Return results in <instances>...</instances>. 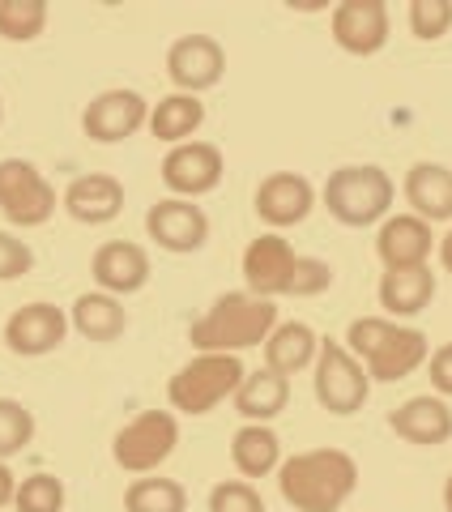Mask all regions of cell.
Returning <instances> with one entry per match:
<instances>
[{"label":"cell","mask_w":452,"mask_h":512,"mask_svg":"<svg viewBox=\"0 0 452 512\" xmlns=\"http://www.w3.org/2000/svg\"><path fill=\"white\" fill-rule=\"evenodd\" d=\"M354 487H359V466L342 448H312L278 466V491L295 512H337Z\"/></svg>","instance_id":"obj_1"},{"label":"cell","mask_w":452,"mask_h":512,"mask_svg":"<svg viewBox=\"0 0 452 512\" xmlns=\"http://www.w3.org/2000/svg\"><path fill=\"white\" fill-rule=\"evenodd\" d=\"M273 329H278L273 299H261L252 291H231V295H218L214 308L188 329V342L201 355H239L248 346L269 342Z\"/></svg>","instance_id":"obj_2"},{"label":"cell","mask_w":452,"mask_h":512,"mask_svg":"<svg viewBox=\"0 0 452 512\" xmlns=\"http://www.w3.org/2000/svg\"><path fill=\"white\" fill-rule=\"evenodd\" d=\"M346 350L367 367L371 380H406L431 359V342L423 329H406L384 316H359L346 329Z\"/></svg>","instance_id":"obj_3"},{"label":"cell","mask_w":452,"mask_h":512,"mask_svg":"<svg viewBox=\"0 0 452 512\" xmlns=\"http://www.w3.org/2000/svg\"><path fill=\"white\" fill-rule=\"evenodd\" d=\"M325 205L337 222H346V227H371V222H380L389 214L393 205V180L389 171L380 167H337L325 184Z\"/></svg>","instance_id":"obj_4"},{"label":"cell","mask_w":452,"mask_h":512,"mask_svg":"<svg viewBox=\"0 0 452 512\" xmlns=\"http://www.w3.org/2000/svg\"><path fill=\"white\" fill-rule=\"evenodd\" d=\"M244 363L239 355H197L171 376L167 397L180 414H209L218 402L235 397V389L244 384Z\"/></svg>","instance_id":"obj_5"},{"label":"cell","mask_w":452,"mask_h":512,"mask_svg":"<svg viewBox=\"0 0 452 512\" xmlns=\"http://www.w3.org/2000/svg\"><path fill=\"white\" fill-rule=\"evenodd\" d=\"M175 444H180V423H175V414L145 410L128 427L116 431L111 457H116V466L128 474H150L175 453Z\"/></svg>","instance_id":"obj_6"},{"label":"cell","mask_w":452,"mask_h":512,"mask_svg":"<svg viewBox=\"0 0 452 512\" xmlns=\"http://www.w3.org/2000/svg\"><path fill=\"white\" fill-rule=\"evenodd\" d=\"M0 214L13 227H43L56 214V188L26 158H0Z\"/></svg>","instance_id":"obj_7"},{"label":"cell","mask_w":452,"mask_h":512,"mask_svg":"<svg viewBox=\"0 0 452 512\" xmlns=\"http://www.w3.org/2000/svg\"><path fill=\"white\" fill-rule=\"evenodd\" d=\"M371 393L367 367L350 355L342 342H320L316 350V402L329 414H354L363 410Z\"/></svg>","instance_id":"obj_8"},{"label":"cell","mask_w":452,"mask_h":512,"mask_svg":"<svg viewBox=\"0 0 452 512\" xmlns=\"http://www.w3.org/2000/svg\"><path fill=\"white\" fill-rule=\"evenodd\" d=\"M226 73V52L218 39L209 35H184L171 43L167 52V77L180 94H201V90H214Z\"/></svg>","instance_id":"obj_9"},{"label":"cell","mask_w":452,"mask_h":512,"mask_svg":"<svg viewBox=\"0 0 452 512\" xmlns=\"http://www.w3.org/2000/svg\"><path fill=\"white\" fill-rule=\"evenodd\" d=\"M141 124H150V103H145L137 90H103L99 99H90V107L82 111L86 137L103 141V146L133 137Z\"/></svg>","instance_id":"obj_10"},{"label":"cell","mask_w":452,"mask_h":512,"mask_svg":"<svg viewBox=\"0 0 452 512\" xmlns=\"http://www.w3.org/2000/svg\"><path fill=\"white\" fill-rule=\"evenodd\" d=\"M163 184L175 197H205L222 184V150L209 141H184L163 158Z\"/></svg>","instance_id":"obj_11"},{"label":"cell","mask_w":452,"mask_h":512,"mask_svg":"<svg viewBox=\"0 0 452 512\" xmlns=\"http://www.w3.org/2000/svg\"><path fill=\"white\" fill-rule=\"evenodd\" d=\"M64 333H69V316L56 303H26V308H18L5 320V346L26 359L52 355L64 342Z\"/></svg>","instance_id":"obj_12"},{"label":"cell","mask_w":452,"mask_h":512,"mask_svg":"<svg viewBox=\"0 0 452 512\" xmlns=\"http://www.w3.org/2000/svg\"><path fill=\"white\" fill-rule=\"evenodd\" d=\"M145 231H150L154 244L167 248V252H197L209 239V218H205L201 205H192L184 197H171V201L150 205Z\"/></svg>","instance_id":"obj_13"},{"label":"cell","mask_w":452,"mask_h":512,"mask_svg":"<svg viewBox=\"0 0 452 512\" xmlns=\"http://www.w3.org/2000/svg\"><path fill=\"white\" fill-rule=\"evenodd\" d=\"M333 39L350 56H376L389 43V9H384V0H342L333 9Z\"/></svg>","instance_id":"obj_14"},{"label":"cell","mask_w":452,"mask_h":512,"mask_svg":"<svg viewBox=\"0 0 452 512\" xmlns=\"http://www.w3.org/2000/svg\"><path fill=\"white\" fill-rule=\"evenodd\" d=\"M295 248L286 244L282 235H261L252 239L248 252H244V282L252 295L273 299V295H286L290 291V274H295Z\"/></svg>","instance_id":"obj_15"},{"label":"cell","mask_w":452,"mask_h":512,"mask_svg":"<svg viewBox=\"0 0 452 512\" xmlns=\"http://www.w3.org/2000/svg\"><path fill=\"white\" fill-rule=\"evenodd\" d=\"M312 205H316V188L295 171H278L256 188V214L269 227H295V222L312 214Z\"/></svg>","instance_id":"obj_16"},{"label":"cell","mask_w":452,"mask_h":512,"mask_svg":"<svg viewBox=\"0 0 452 512\" xmlns=\"http://www.w3.org/2000/svg\"><path fill=\"white\" fill-rule=\"evenodd\" d=\"M64 210H69V218L86 222V227H103V222H111L124 210V184L103 171L77 175V180L64 188Z\"/></svg>","instance_id":"obj_17"},{"label":"cell","mask_w":452,"mask_h":512,"mask_svg":"<svg viewBox=\"0 0 452 512\" xmlns=\"http://www.w3.org/2000/svg\"><path fill=\"white\" fill-rule=\"evenodd\" d=\"M94 282L103 286L107 295H137L145 282H150V256H145L141 244H128V239H116V244H103L94 252Z\"/></svg>","instance_id":"obj_18"},{"label":"cell","mask_w":452,"mask_h":512,"mask_svg":"<svg viewBox=\"0 0 452 512\" xmlns=\"http://www.w3.org/2000/svg\"><path fill=\"white\" fill-rule=\"evenodd\" d=\"M376 252L389 269H418L431 256V222L414 218V214H397L380 227L376 235Z\"/></svg>","instance_id":"obj_19"},{"label":"cell","mask_w":452,"mask_h":512,"mask_svg":"<svg viewBox=\"0 0 452 512\" xmlns=\"http://www.w3.org/2000/svg\"><path fill=\"white\" fill-rule=\"evenodd\" d=\"M389 427L401 440L435 448V444L452 440V410L440 402V397H410L406 406H397L389 414Z\"/></svg>","instance_id":"obj_20"},{"label":"cell","mask_w":452,"mask_h":512,"mask_svg":"<svg viewBox=\"0 0 452 512\" xmlns=\"http://www.w3.org/2000/svg\"><path fill=\"white\" fill-rule=\"evenodd\" d=\"M406 201L414 205V218L448 222L452 218V171L444 163H414L406 171Z\"/></svg>","instance_id":"obj_21"},{"label":"cell","mask_w":452,"mask_h":512,"mask_svg":"<svg viewBox=\"0 0 452 512\" xmlns=\"http://www.w3.org/2000/svg\"><path fill=\"white\" fill-rule=\"evenodd\" d=\"M316 350H320V338L312 333V325H303V320H286V325H278L269 333L265 363H269V372H278V376H295L308 363H316Z\"/></svg>","instance_id":"obj_22"},{"label":"cell","mask_w":452,"mask_h":512,"mask_svg":"<svg viewBox=\"0 0 452 512\" xmlns=\"http://www.w3.org/2000/svg\"><path fill=\"white\" fill-rule=\"evenodd\" d=\"M435 299V274L427 265L418 269H389L380 278V308L393 316H418Z\"/></svg>","instance_id":"obj_23"},{"label":"cell","mask_w":452,"mask_h":512,"mask_svg":"<svg viewBox=\"0 0 452 512\" xmlns=\"http://www.w3.org/2000/svg\"><path fill=\"white\" fill-rule=\"evenodd\" d=\"M69 325L90 342H116L128 329V312H124V303L116 295L94 291V295H77Z\"/></svg>","instance_id":"obj_24"},{"label":"cell","mask_w":452,"mask_h":512,"mask_svg":"<svg viewBox=\"0 0 452 512\" xmlns=\"http://www.w3.org/2000/svg\"><path fill=\"white\" fill-rule=\"evenodd\" d=\"M290 402V380L278 376V372H252L244 376V384L235 389V410L244 414L248 423H269V419H278V414L286 410Z\"/></svg>","instance_id":"obj_25"},{"label":"cell","mask_w":452,"mask_h":512,"mask_svg":"<svg viewBox=\"0 0 452 512\" xmlns=\"http://www.w3.org/2000/svg\"><path fill=\"white\" fill-rule=\"evenodd\" d=\"M231 461L244 478H265L282 466V440L273 436L265 423H248L235 431L231 440Z\"/></svg>","instance_id":"obj_26"},{"label":"cell","mask_w":452,"mask_h":512,"mask_svg":"<svg viewBox=\"0 0 452 512\" xmlns=\"http://www.w3.org/2000/svg\"><path fill=\"white\" fill-rule=\"evenodd\" d=\"M205 124V103L197 94H167L150 107V133L158 141H171V146H184V141Z\"/></svg>","instance_id":"obj_27"},{"label":"cell","mask_w":452,"mask_h":512,"mask_svg":"<svg viewBox=\"0 0 452 512\" xmlns=\"http://www.w3.org/2000/svg\"><path fill=\"white\" fill-rule=\"evenodd\" d=\"M124 508L128 512H184L188 495L175 478H137L124 495Z\"/></svg>","instance_id":"obj_28"},{"label":"cell","mask_w":452,"mask_h":512,"mask_svg":"<svg viewBox=\"0 0 452 512\" xmlns=\"http://www.w3.org/2000/svg\"><path fill=\"white\" fill-rule=\"evenodd\" d=\"M43 26H47L43 0H0V39L30 43L43 35Z\"/></svg>","instance_id":"obj_29"},{"label":"cell","mask_w":452,"mask_h":512,"mask_svg":"<svg viewBox=\"0 0 452 512\" xmlns=\"http://www.w3.org/2000/svg\"><path fill=\"white\" fill-rule=\"evenodd\" d=\"M30 440H35V414L13 397H0V461L22 453Z\"/></svg>","instance_id":"obj_30"},{"label":"cell","mask_w":452,"mask_h":512,"mask_svg":"<svg viewBox=\"0 0 452 512\" xmlns=\"http://www.w3.org/2000/svg\"><path fill=\"white\" fill-rule=\"evenodd\" d=\"M13 504H18V512H60L64 508V483L52 474H30L18 483Z\"/></svg>","instance_id":"obj_31"},{"label":"cell","mask_w":452,"mask_h":512,"mask_svg":"<svg viewBox=\"0 0 452 512\" xmlns=\"http://www.w3.org/2000/svg\"><path fill=\"white\" fill-rule=\"evenodd\" d=\"M452 26V0H414L410 5V30L423 43L444 39Z\"/></svg>","instance_id":"obj_32"},{"label":"cell","mask_w":452,"mask_h":512,"mask_svg":"<svg viewBox=\"0 0 452 512\" xmlns=\"http://www.w3.org/2000/svg\"><path fill=\"white\" fill-rule=\"evenodd\" d=\"M209 512H265V500L252 483L226 478V483H218L209 491Z\"/></svg>","instance_id":"obj_33"},{"label":"cell","mask_w":452,"mask_h":512,"mask_svg":"<svg viewBox=\"0 0 452 512\" xmlns=\"http://www.w3.org/2000/svg\"><path fill=\"white\" fill-rule=\"evenodd\" d=\"M333 286V265L329 261H316V256H299L295 261V274H290V291L286 295H299V299H312L320 291Z\"/></svg>","instance_id":"obj_34"},{"label":"cell","mask_w":452,"mask_h":512,"mask_svg":"<svg viewBox=\"0 0 452 512\" xmlns=\"http://www.w3.org/2000/svg\"><path fill=\"white\" fill-rule=\"evenodd\" d=\"M30 265H35V252H30L22 239H13L9 231H0V282L30 274Z\"/></svg>","instance_id":"obj_35"},{"label":"cell","mask_w":452,"mask_h":512,"mask_svg":"<svg viewBox=\"0 0 452 512\" xmlns=\"http://www.w3.org/2000/svg\"><path fill=\"white\" fill-rule=\"evenodd\" d=\"M431 384L440 389L444 397H452V342L448 346H440L431 355Z\"/></svg>","instance_id":"obj_36"},{"label":"cell","mask_w":452,"mask_h":512,"mask_svg":"<svg viewBox=\"0 0 452 512\" xmlns=\"http://www.w3.org/2000/svg\"><path fill=\"white\" fill-rule=\"evenodd\" d=\"M13 495H18V478H13V470L0 461V508L13 504Z\"/></svg>","instance_id":"obj_37"},{"label":"cell","mask_w":452,"mask_h":512,"mask_svg":"<svg viewBox=\"0 0 452 512\" xmlns=\"http://www.w3.org/2000/svg\"><path fill=\"white\" fill-rule=\"evenodd\" d=\"M440 265L448 269V274H452V231L440 239Z\"/></svg>","instance_id":"obj_38"},{"label":"cell","mask_w":452,"mask_h":512,"mask_svg":"<svg viewBox=\"0 0 452 512\" xmlns=\"http://www.w3.org/2000/svg\"><path fill=\"white\" fill-rule=\"evenodd\" d=\"M444 508L452 512V478H448V483H444Z\"/></svg>","instance_id":"obj_39"}]
</instances>
